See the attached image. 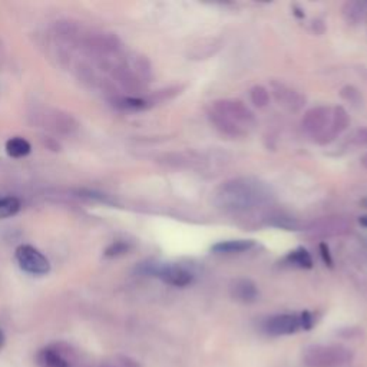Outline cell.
<instances>
[{
	"label": "cell",
	"mask_w": 367,
	"mask_h": 367,
	"mask_svg": "<svg viewBox=\"0 0 367 367\" xmlns=\"http://www.w3.org/2000/svg\"><path fill=\"white\" fill-rule=\"evenodd\" d=\"M271 190L254 178H236L222 182L215 193V203L233 212L255 210L271 200Z\"/></svg>",
	"instance_id": "cell-1"
},
{
	"label": "cell",
	"mask_w": 367,
	"mask_h": 367,
	"mask_svg": "<svg viewBox=\"0 0 367 367\" xmlns=\"http://www.w3.org/2000/svg\"><path fill=\"white\" fill-rule=\"evenodd\" d=\"M314 325V318L311 313L303 311L296 313H283L268 317L263 323V330L265 335L272 337L290 336L301 330H310Z\"/></svg>",
	"instance_id": "cell-2"
},
{
	"label": "cell",
	"mask_w": 367,
	"mask_h": 367,
	"mask_svg": "<svg viewBox=\"0 0 367 367\" xmlns=\"http://www.w3.org/2000/svg\"><path fill=\"white\" fill-rule=\"evenodd\" d=\"M350 359L349 349L339 344H313L303 353V363L307 367H342Z\"/></svg>",
	"instance_id": "cell-3"
},
{
	"label": "cell",
	"mask_w": 367,
	"mask_h": 367,
	"mask_svg": "<svg viewBox=\"0 0 367 367\" xmlns=\"http://www.w3.org/2000/svg\"><path fill=\"white\" fill-rule=\"evenodd\" d=\"M16 260L19 267L32 275H44L51 271V263L37 248L32 246H20L16 248Z\"/></svg>",
	"instance_id": "cell-4"
},
{
	"label": "cell",
	"mask_w": 367,
	"mask_h": 367,
	"mask_svg": "<svg viewBox=\"0 0 367 367\" xmlns=\"http://www.w3.org/2000/svg\"><path fill=\"white\" fill-rule=\"evenodd\" d=\"M215 112L227 116L228 119H231L241 128L247 131V126H253L255 122L254 114L239 100H219L212 104V108Z\"/></svg>",
	"instance_id": "cell-5"
},
{
	"label": "cell",
	"mask_w": 367,
	"mask_h": 367,
	"mask_svg": "<svg viewBox=\"0 0 367 367\" xmlns=\"http://www.w3.org/2000/svg\"><path fill=\"white\" fill-rule=\"evenodd\" d=\"M330 119H332V109L327 107H315L306 112L301 125L303 129L315 136L320 138L323 133H326L330 129Z\"/></svg>",
	"instance_id": "cell-6"
},
{
	"label": "cell",
	"mask_w": 367,
	"mask_h": 367,
	"mask_svg": "<svg viewBox=\"0 0 367 367\" xmlns=\"http://www.w3.org/2000/svg\"><path fill=\"white\" fill-rule=\"evenodd\" d=\"M151 272L165 284L174 287H187L194 282V275L188 270L178 265H155Z\"/></svg>",
	"instance_id": "cell-7"
},
{
	"label": "cell",
	"mask_w": 367,
	"mask_h": 367,
	"mask_svg": "<svg viewBox=\"0 0 367 367\" xmlns=\"http://www.w3.org/2000/svg\"><path fill=\"white\" fill-rule=\"evenodd\" d=\"M271 88H272V95H274L275 101H277L286 109L297 112L304 107L306 98L300 94V92H297L283 83H279V82H272Z\"/></svg>",
	"instance_id": "cell-8"
},
{
	"label": "cell",
	"mask_w": 367,
	"mask_h": 367,
	"mask_svg": "<svg viewBox=\"0 0 367 367\" xmlns=\"http://www.w3.org/2000/svg\"><path fill=\"white\" fill-rule=\"evenodd\" d=\"M231 296L234 300L244 303V304H251L255 303L260 293L257 286L247 279H239L231 284Z\"/></svg>",
	"instance_id": "cell-9"
},
{
	"label": "cell",
	"mask_w": 367,
	"mask_h": 367,
	"mask_svg": "<svg viewBox=\"0 0 367 367\" xmlns=\"http://www.w3.org/2000/svg\"><path fill=\"white\" fill-rule=\"evenodd\" d=\"M208 118L211 121V124L222 133V135H227V136H231V138H239V136H243L246 135V129L241 128L240 125H237L236 122H233L231 119H228L227 116L215 112L214 109H211L208 112Z\"/></svg>",
	"instance_id": "cell-10"
},
{
	"label": "cell",
	"mask_w": 367,
	"mask_h": 367,
	"mask_svg": "<svg viewBox=\"0 0 367 367\" xmlns=\"http://www.w3.org/2000/svg\"><path fill=\"white\" fill-rule=\"evenodd\" d=\"M254 247L253 240H228L219 241L211 247V251L217 254H239L248 251Z\"/></svg>",
	"instance_id": "cell-11"
},
{
	"label": "cell",
	"mask_w": 367,
	"mask_h": 367,
	"mask_svg": "<svg viewBox=\"0 0 367 367\" xmlns=\"http://www.w3.org/2000/svg\"><path fill=\"white\" fill-rule=\"evenodd\" d=\"M343 16L349 23H360L367 16L366 2H347L343 8Z\"/></svg>",
	"instance_id": "cell-12"
},
{
	"label": "cell",
	"mask_w": 367,
	"mask_h": 367,
	"mask_svg": "<svg viewBox=\"0 0 367 367\" xmlns=\"http://www.w3.org/2000/svg\"><path fill=\"white\" fill-rule=\"evenodd\" d=\"M221 48V42L217 39H207L201 40L200 46H194L191 51L193 59H207L211 55H214Z\"/></svg>",
	"instance_id": "cell-13"
},
{
	"label": "cell",
	"mask_w": 367,
	"mask_h": 367,
	"mask_svg": "<svg viewBox=\"0 0 367 367\" xmlns=\"http://www.w3.org/2000/svg\"><path fill=\"white\" fill-rule=\"evenodd\" d=\"M30 151H32L30 144L20 136L11 138V140L6 143V152L12 158H23L29 155Z\"/></svg>",
	"instance_id": "cell-14"
},
{
	"label": "cell",
	"mask_w": 367,
	"mask_h": 367,
	"mask_svg": "<svg viewBox=\"0 0 367 367\" xmlns=\"http://www.w3.org/2000/svg\"><path fill=\"white\" fill-rule=\"evenodd\" d=\"M350 125V118L347 111L343 107H336L332 111V119H330V129L335 135L346 131Z\"/></svg>",
	"instance_id": "cell-15"
},
{
	"label": "cell",
	"mask_w": 367,
	"mask_h": 367,
	"mask_svg": "<svg viewBox=\"0 0 367 367\" xmlns=\"http://www.w3.org/2000/svg\"><path fill=\"white\" fill-rule=\"evenodd\" d=\"M349 229V224L342 221V219H327V221H323L320 222V225L317 227V229H314V231L317 234H327V236H332V234H342V233H346Z\"/></svg>",
	"instance_id": "cell-16"
},
{
	"label": "cell",
	"mask_w": 367,
	"mask_h": 367,
	"mask_svg": "<svg viewBox=\"0 0 367 367\" xmlns=\"http://www.w3.org/2000/svg\"><path fill=\"white\" fill-rule=\"evenodd\" d=\"M39 360L44 367H69L68 360L61 353L52 349H44L39 354Z\"/></svg>",
	"instance_id": "cell-17"
},
{
	"label": "cell",
	"mask_w": 367,
	"mask_h": 367,
	"mask_svg": "<svg viewBox=\"0 0 367 367\" xmlns=\"http://www.w3.org/2000/svg\"><path fill=\"white\" fill-rule=\"evenodd\" d=\"M286 261L299 268H311L313 267L311 255L308 254V251L306 248H301V247L289 253V255L286 257Z\"/></svg>",
	"instance_id": "cell-18"
},
{
	"label": "cell",
	"mask_w": 367,
	"mask_h": 367,
	"mask_svg": "<svg viewBox=\"0 0 367 367\" xmlns=\"http://www.w3.org/2000/svg\"><path fill=\"white\" fill-rule=\"evenodd\" d=\"M20 210V201L16 197H0V219L11 218Z\"/></svg>",
	"instance_id": "cell-19"
},
{
	"label": "cell",
	"mask_w": 367,
	"mask_h": 367,
	"mask_svg": "<svg viewBox=\"0 0 367 367\" xmlns=\"http://www.w3.org/2000/svg\"><path fill=\"white\" fill-rule=\"evenodd\" d=\"M250 98L257 108H264L270 102V92L267 88L257 85L250 90Z\"/></svg>",
	"instance_id": "cell-20"
},
{
	"label": "cell",
	"mask_w": 367,
	"mask_h": 367,
	"mask_svg": "<svg viewBox=\"0 0 367 367\" xmlns=\"http://www.w3.org/2000/svg\"><path fill=\"white\" fill-rule=\"evenodd\" d=\"M271 225H275V227H280V228H286V229H297L300 225L299 222L291 218V217H286V215H282V214H277V215H272L268 221Z\"/></svg>",
	"instance_id": "cell-21"
},
{
	"label": "cell",
	"mask_w": 367,
	"mask_h": 367,
	"mask_svg": "<svg viewBox=\"0 0 367 367\" xmlns=\"http://www.w3.org/2000/svg\"><path fill=\"white\" fill-rule=\"evenodd\" d=\"M340 97L343 100H346L347 102H351V104H359L361 101V95L359 89H356L354 86H344L342 90H340Z\"/></svg>",
	"instance_id": "cell-22"
},
{
	"label": "cell",
	"mask_w": 367,
	"mask_h": 367,
	"mask_svg": "<svg viewBox=\"0 0 367 367\" xmlns=\"http://www.w3.org/2000/svg\"><path fill=\"white\" fill-rule=\"evenodd\" d=\"M119 105L125 109H133V111L145 109L148 107V104L144 100H140V98H124Z\"/></svg>",
	"instance_id": "cell-23"
},
{
	"label": "cell",
	"mask_w": 367,
	"mask_h": 367,
	"mask_svg": "<svg viewBox=\"0 0 367 367\" xmlns=\"http://www.w3.org/2000/svg\"><path fill=\"white\" fill-rule=\"evenodd\" d=\"M129 250V246L122 243V241H116L114 244H111L107 250H105V255L107 257H118V255H122L125 253H128Z\"/></svg>",
	"instance_id": "cell-24"
},
{
	"label": "cell",
	"mask_w": 367,
	"mask_h": 367,
	"mask_svg": "<svg viewBox=\"0 0 367 367\" xmlns=\"http://www.w3.org/2000/svg\"><path fill=\"white\" fill-rule=\"evenodd\" d=\"M353 143L357 145H367V128H361L354 132Z\"/></svg>",
	"instance_id": "cell-25"
},
{
	"label": "cell",
	"mask_w": 367,
	"mask_h": 367,
	"mask_svg": "<svg viewBox=\"0 0 367 367\" xmlns=\"http://www.w3.org/2000/svg\"><path fill=\"white\" fill-rule=\"evenodd\" d=\"M320 254H321V258H323V261L326 263V265H329V267H333L332 254H330L329 246H327L326 243H321V244H320Z\"/></svg>",
	"instance_id": "cell-26"
},
{
	"label": "cell",
	"mask_w": 367,
	"mask_h": 367,
	"mask_svg": "<svg viewBox=\"0 0 367 367\" xmlns=\"http://www.w3.org/2000/svg\"><path fill=\"white\" fill-rule=\"evenodd\" d=\"M360 162H361V165L367 169V152L360 158Z\"/></svg>",
	"instance_id": "cell-27"
},
{
	"label": "cell",
	"mask_w": 367,
	"mask_h": 367,
	"mask_svg": "<svg viewBox=\"0 0 367 367\" xmlns=\"http://www.w3.org/2000/svg\"><path fill=\"white\" fill-rule=\"evenodd\" d=\"M360 224L363 225V227H366L367 228V215H363V217H360Z\"/></svg>",
	"instance_id": "cell-28"
},
{
	"label": "cell",
	"mask_w": 367,
	"mask_h": 367,
	"mask_svg": "<svg viewBox=\"0 0 367 367\" xmlns=\"http://www.w3.org/2000/svg\"><path fill=\"white\" fill-rule=\"evenodd\" d=\"M2 343H4V333L0 332V347H2Z\"/></svg>",
	"instance_id": "cell-29"
},
{
	"label": "cell",
	"mask_w": 367,
	"mask_h": 367,
	"mask_svg": "<svg viewBox=\"0 0 367 367\" xmlns=\"http://www.w3.org/2000/svg\"><path fill=\"white\" fill-rule=\"evenodd\" d=\"M363 243H364V246L367 247V239H364V241H363Z\"/></svg>",
	"instance_id": "cell-30"
}]
</instances>
